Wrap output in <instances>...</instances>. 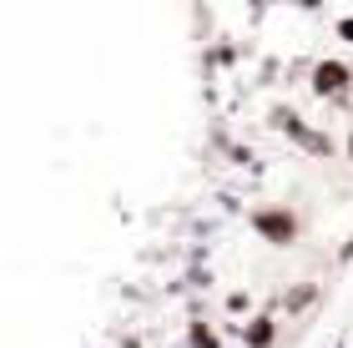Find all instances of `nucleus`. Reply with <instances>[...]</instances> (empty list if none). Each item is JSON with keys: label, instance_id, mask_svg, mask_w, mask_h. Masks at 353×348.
Listing matches in <instances>:
<instances>
[{"label": "nucleus", "instance_id": "nucleus-2", "mask_svg": "<svg viewBox=\"0 0 353 348\" xmlns=\"http://www.w3.org/2000/svg\"><path fill=\"white\" fill-rule=\"evenodd\" d=\"M252 227H258L268 243H293L298 217H293V212H252Z\"/></svg>", "mask_w": 353, "mask_h": 348}, {"label": "nucleus", "instance_id": "nucleus-5", "mask_svg": "<svg viewBox=\"0 0 353 348\" xmlns=\"http://www.w3.org/2000/svg\"><path fill=\"white\" fill-rule=\"evenodd\" d=\"M348 152H353V136H348Z\"/></svg>", "mask_w": 353, "mask_h": 348}, {"label": "nucleus", "instance_id": "nucleus-3", "mask_svg": "<svg viewBox=\"0 0 353 348\" xmlns=\"http://www.w3.org/2000/svg\"><path fill=\"white\" fill-rule=\"evenodd\" d=\"M248 343H252V348H268V343H272V318H258V323H252V328H248Z\"/></svg>", "mask_w": 353, "mask_h": 348}, {"label": "nucleus", "instance_id": "nucleus-1", "mask_svg": "<svg viewBox=\"0 0 353 348\" xmlns=\"http://www.w3.org/2000/svg\"><path fill=\"white\" fill-rule=\"evenodd\" d=\"M313 91L318 96H343L348 91V66L343 61H318L313 66Z\"/></svg>", "mask_w": 353, "mask_h": 348}, {"label": "nucleus", "instance_id": "nucleus-4", "mask_svg": "<svg viewBox=\"0 0 353 348\" xmlns=\"http://www.w3.org/2000/svg\"><path fill=\"white\" fill-rule=\"evenodd\" d=\"M339 36H343V41H353V15H348V21H339Z\"/></svg>", "mask_w": 353, "mask_h": 348}]
</instances>
